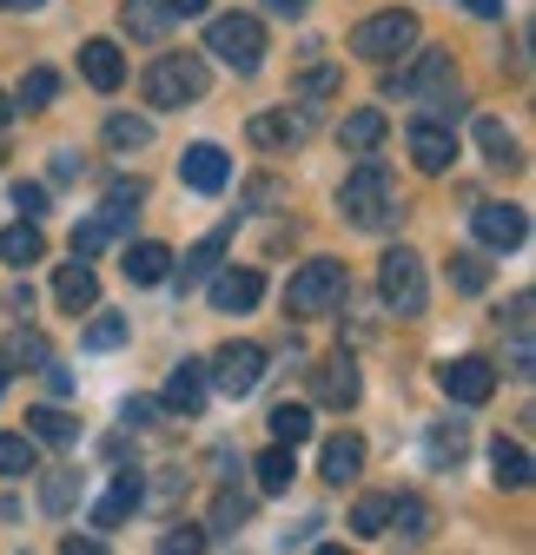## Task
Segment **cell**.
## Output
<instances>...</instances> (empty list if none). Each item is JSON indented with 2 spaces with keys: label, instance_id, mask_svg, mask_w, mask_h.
Instances as JSON below:
<instances>
[{
  "label": "cell",
  "instance_id": "cell-48",
  "mask_svg": "<svg viewBox=\"0 0 536 555\" xmlns=\"http://www.w3.org/2000/svg\"><path fill=\"white\" fill-rule=\"evenodd\" d=\"M186 490V469H159V482H153V490H140V496H153V503H173Z\"/></svg>",
  "mask_w": 536,
  "mask_h": 555
},
{
  "label": "cell",
  "instance_id": "cell-37",
  "mask_svg": "<svg viewBox=\"0 0 536 555\" xmlns=\"http://www.w3.org/2000/svg\"><path fill=\"white\" fill-rule=\"evenodd\" d=\"M477 146L490 153V166H523V153H516V139H510L503 119H477Z\"/></svg>",
  "mask_w": 536,
  "mask_h": 555
},
{
  "label": "cell",
  "instance_id": "cell-8",
  "mask_svg": "<svg viewBox=\"0 0 536 555\" xmlns=\"http://www.w3.org/2000/svg\"><path fill=\"white\" fill-rule=\"evenodd\" d=\"M450 80H457L450 47H424L411 66H397V74H391V93H397V100H431V93H444Z\"/></svg>",
  "mask_w": 536,
  "mask_h": 555
},
{
  "label": "cell",
  "instance_id": "cell-53",
  "mask_svg": "<svg viewBox=\"0 0 536 555\" xmlns=\"http://www.w3.org/2000/svg\"><path fill=\"white\" fill-rule=\"evenodd\" d=\"M47 390H53V397H74V371H60V364H47Z\"/></svg>",
  "mask_w": 536,
  "mask_h": 555
},
{
  "label": "cell",
  "instance_id": "cell-29",
  "mask_svg": "<svg viewBox=\"0 0 536 555\" xmlns=\"http://www.w3.org/2000/svg\"><path fill=\"white\" fill-rule=\"evenodd\" d=\"M252 476H258V490L265 496H285L292 490V476H298V456H292V443H272L258 463H252Z\"/></svg>",
  "mask_w": 536,
  "mask_h": 555
},
{
  "label": "cell",
  "instance_id": "cell-19",
  "mask_svg": "<svg viewBox=\"0 0 536 555\" xmlns=\"http://www.w3.org/2000/svg\"><path fill=\"white\" fill-rule=\"evenodd\" d=\"M53 298H60V311H93L100 305V278H93V264L87 258H74V264H60L53 271Z\"/></svg>",
  "mask_w": 536,
  "mask_h": 555
},
{
  "label": "cell",
  "instance_id": "cell-4",
  "mask_svg": "<svg viewBox=\"0 0 536 555\" xmlns=\"http://www.w3.org/2000/svg\"><path fill=\"white\" fill-rule=\"evenodd\" d=\"M378 292H384V305H391L397 318H424V305H431L424 258H418L411 245H391V251L378 258Z\"/></svg>",
  "mask_w": 536,
  "mask_h": 555
},
{
  "label": "cell",
  "instance_id": "cell-10",
  "mask_svg": "<svg viewBox=\"0 0 536 555\" xmlns=\"http://www.w3.org/2000/svg\"><path fill=\"white\" fill-rule=\"evenodd\" d=\"M471 232H477V245H490V251H516L523 232H529V219H523V205H497V198H484L477 212H471Z\"/></svg>",
  "mask_w": 536,
  "mask_h": 555
},
{
  "label": "cell",
  "instance_id": "cell-45",
  "mask_svg": "<svg viewBox=\"0 0 536 555\" xmlns=\"http://www.w3.org/2000/svg\"><path fill=\"white\" fill-rule=\"evenodd\" d=\"M331 93H339V74H331V66H311L298 80V100H331Z\"/></svg>",
  "mask_w": 536,
  "mask_h": 555
},
{
  "label": "cell",
  "instance_id": "cell-39",
  "mask_svg": "<svg viewBox=\"0 0 536 555\" xmlns=\"http://www.w3.org/2000/svg\"><path fill=\"white\" fill-rule=\"evenodd\" d=\"M450 285H457L463 298H477V292L490 285V264H484L477 251H457V258H450Z\"/></svg>",
  "mask_w": 536,
  "mask_h": 555
},
{
  "label": "cell",
  "instance_id": "cell-41",
  "mask_svg": "<svg viewBox=\"0 0 536 555\" xmlns=\"http://www.w3.org/2000/svg\"><path fill=\"white\" fill-rule=\"evenodd\" d=\"M0 476H34V437L0 430Z\"/></svg>",
  "mask_w": 536,
  "mask_h": 555
},
{
  "label": "cell",
  "instance_id": "cell-20",
  "mask_svg": "<svg viewBox=\"0 0 536 555\" xmlns=\"http://www.w3.org/2000/svg\"><path fill=\"white\" fill-rule=\"evenodd\" d=\"M318 476L324 482H339V490H345V482H358L365 476V443L345 430V437H324V450H318Z\"/></svg>",
  "mask_w": 536,
  "mask_h": 555
},
{
  "label": "cell",
  "instance_id": "cell-38",
  "mask_svg": "<svg viewBox=\"0 0 536 555\" xmlns=\"http://www.w3.org/2000/svg\"><path fill=\"white\" fill-rule=\"evenodd\" d=\"M53 93H60V74H53V66H34V74L21 80V93H14V106L40 113V106H53Z\"/></svg>",
  "mask_w": 536,
  "mask_h": 555
},
{
  "label": "cell",
  "instance_id": "cell-6",
  "mask_svg": "<svg viewBox=\"0 0 536 555\" xmlns=\"http://www.w3.org/2000/svg\"><path fill=\"white\" fill-rule=\"evenodd\" d=\"M411 47H418V14H405V8L371 14V21L352 27V53L371 60V66H384V60H397V53H411Z\"/></svg>",
  "mask_w": 536,
  "mask_h": 555
},
{
  "label": "cell",
  "instance_id": "cell-42",
  "mask_svg": "<svg viewBox=\"0 0 536 555\" xmlns=\"http://www.w3.org/2000/svg\"><path fill=\"white\" fill-rule=\"evenodd\" d=\"M126 337H132L126 318H100V324H87V351H119Z\"/></svg>",
  "mask_w": 536,
  "mask_h": 555
},
{
  "label": "cell",
  "instance_id": "cell-28",
  "mask_svg": "<svg viewBox=\"0 0 536 555\" xmlns=\"http://www.w3.org/2000/svg\"><path fill=\"white\" fill-rule=\"evenodd\" d=\"M47 258V232L34 225V219H21V225H8V232H0V264H40Z\"/></svg>",
  "mask_w": 536,
  "mask_h": 555
},
{
  "label": "cell",
  "instance_id": "cell-51",
  "mask_svg": "<svg viewBox=\"0 0 536 555\" xmlns=\"http://www.w3.org/2000/svg\"><path fill=\"white\" fill-rule=\"evenodd\" d=\"M206 8H213V0H166V14H173V21H199Z\"/></svg>",
  "mask_w": 536,
  "mask_h": 555
},
{
  "label": "cell",
  "instance_id": "cell-3",
  "mask_svg": "<svg viewBox=\"0 0 536 555\" xmlns=\"http://www.w3.org/2000/svg\"><path fill=\"white\" fill-rule=\"evenodd\" d=\"M352 292V278L339 258H311L292 271V285H285V318H324V311H339Z\"/></svg>",
  "mask_w": 536,
  "mask_h": 555
},
{
  "label": "cell",
  "instance_id": "cell-17",
  "mask_svg": "<svg viewBox=\"0 0 536 555\" xmlns=\"http://www.w3.org/2000/svg\"><path fill=\"white\" fill-rule=\"evenodd\" d=\"M311 132V106H279V113H258L252 119V146H298V139Z\"/></svg>",
  "mask_w": 536,
  "mask_h": 555
},
{
  "label": "cell",
  "instance_id": "cell-21",
  "mask_svg": "<svg viewBox=\"0 0 536 555\" xmlns=\"http://www.w3.org/2000/svg\"><path fill=\"white\" fill-rule=\"evenodd\" d=\"M384 535H397V542H431V535H437V509H431L424 496H391Z\"/></svg>",
  "mask_w": 536,
  "mask_h": 555
},
{
  "label": "cell",
  "instance_id": "cell-23",
  "mask_svg": "<svg viewBox=\"0 0 536 555\" xmlns=\"http://www.w3.org/2000/svg\"><path fill=\"white\" fill-rule=\"evenodd\" d=\"M53 364V344L40 331H8L0 337V371H47Z\"/></svg>",
  "mask_w": 536,
  "mask_h": 555
},
{
  "label": "cell",
  "instance_id": "cell-32",
  "mask_svg": "<svg viewBox=\"0 0 536 555\" xmlns=\"http://www.w3.org/2000/svg\"><path fill=\"white\" fill-rule=\"evenodd\" d=\"M106 146H113V153H146V146H153V119L113 113V119H106Z\"/></svg>",
  "mask_w": 536,
  "mask_h": 555
},
{
  "label": "cell",
  "instance_id": "cell-56",
  "mask_svg": "<svg viewBox=\"0 0 536 555\" xmlns=\"http://www.w3.org/2000/svg\"><path fill=\"white\" fill-rule=\"evenodd\" d=\"M47 0H0V14H40Z\"/></svg>",
  "mask_w": 536,
  "mask_h": 555
},
{
  "label": "cell",
  "instance_id": "cell-9",
  "mask_svg": "<svg viewBox=\"0 0 536 555\" xmlns=\"http://www.w3.org/2000/svg\"><path fill=\"white\" fill-rule=\"evenodd\" d=\"M437 384H444L450 403H490L497 397V364L490 358H450V364H437Z\"/></svg>",
  "mask_w": 536,
  "mask_h": 555
},
{
  "label": "cell",
  "instance_id": "cell-33",
  "mask_svg": "<svg viewBox=\"0 0 536 555\" xmlns=\"http://www.w3.org/2000/svg\"><path fill=\"white\" fill-rule=\"evenodd\" d=\"M252 522V496H239V490H226L219 503H213V522H206V542H226V535H239Z\"/></svg>",
  "mask_w": 536,
  "mask_h": 555
},
{
  "label": "cell",
  "instance_id": "cell-57",
  "mask_svg": "<svg viewBox=\"0 0 536 555\" xmlns=\"http://www.w3.org/2000/svg\"><path fill=\"white\" fill-rule=\"evenodd\" d=\"M8 113H14V106H8V93H0V126H8Z\"/></svg>",
  "mask_w": 536,
  "mask_h": 555
},
{
  "label": "cell",
  "instance_id": "cell-36",
  "mask_svg": "<svg viewBox=\"0 0 536 555\" xmlns=\"http://www.w3.org/2000/svg\"><path fill=\"white\" fill-rule=\"evenodd\" d=\"M424 450H431V463H457L463 450H471V424H431V437H424Z\"/></svg>",
  "mask_w": 536,
  "mask_h": 555
},
{
  "label": "cell",
  "instance_id": "cell-12",
  "mask_svg": "<svg viewBox=\"0 0 536 555\" xmlns=\"http://www.w3.org/2000/svg\"><path fill=\"white\" fill-rule=\"evenodd\" d=\"M411 159H418V172H450V159H457V132L444 126V119H411Z\"/></svg>",
  "mask_w": 536,
  "mask_h": 555
},
{
  "label": "cell",
  "instance_id": "cell-5",
  "mask_svg": "<svg viewBox=\"0 0 536 555\" xmlns=\"http://www.w3.org/2000/svg\"><path fill=\"white\" fill-rule=\"evenodd\" d=\"M206 53H219L232 74H258V66H265V21H252V14H219V21L206 27Z\"/></svg>",
  "mask_w": 536,
  "mask_h": 555
},
{
  "label": "cell",
  "instance_id": "cell-15",
  "mask_svg": "<svg viewBox=\"0 0 536 555\" xmlns=\"http://www.w3.org/2000/svg\"><path fill=\"white\" fill-rule=\"evenodd\" d=\"M258 298H265V278H258L252 264H245V271H239V264H219V271H213V305H219L226 318H232V311H252Z\"/></svg>",
  "mask_w": 536,
  "mask_h": 555
},
{
  "label": "cell",
  "instance_id": "cell-58",
  "mask_svg": "<svg viewBox=\"0 0 536 555\" xmlns=\"http://www.w3.org/2000/svg\"><path fill=\"white\" fill-rule=\"evenodd\" d=\"M0 390H8V371H0Z\"/></svg>",
  "mask_w": 536,
  "mask_h": 555
},
{
  "label": "cell",
  "instance_id": "cell-24",
  "mask_svg": "<svg viewBox=\"0 0 536 555\" xmlns=\"http://www.w3.org/2000/svg\"><path fill=\"white\" fill-rule=\"evenodd\" d=\"M80 74H87V87H100V93H119V80H126V60H119V47H113V40H87V47H80Z\"/></svg>",
  "mask_w": 536,
  "mask_h": 555
},
{
  "label": "cell",
  "instance_id": "cell-26",
  "mask_svg": "<svg viewBox=\"0 0 536 555\" xmlns=\"http://www.w3.org/2000/svg\"><path fill=\"white\" fill-rule=\"evenodd\" d=\"M384 132H391V119H384L378 106H358V113H345V126H339V146H345V153H378Z\"/></svg>",
  "mask_w": 536,
  "mask_h": 555
},
{
  "label": "cell",
  "instance_id": "cell-40",
  "mask_svg": "<svg viewBox=\"0 0 536 555\" xmlns=\"http://www.w3.org/2000/svg\"><path fill=\"white\" fill-rule=\"evenodd\" d=\"M384 522H391V496H358V509H352V529H358L365 542H384Z\"/></svg>",
  "mask_w": 536,
  "mask_h": 555
},
{
  "label": "cell",
  "instance_id": "cell-35",
  "mask_svg": "<svg viewBox=\"0 0 536 555\" xmlns=\"http://www.w3.org/2000/svg\"><path fill=\"white\" fill-rule=\"evenodd\" d=\"M265 424H272V443H305L311 437V410L305 403H272V416H265Z\"/></svg>",
  "mask_w": 536,
  "mask_h": 555
},
{
  "label": "cell",
  "instance_id": "cell-11",
  "mask_svg": "<svg viewBox=\"0 0 536 555\" xmlns=\"http://www.w3.org/2000/svg\"><path fill=\"white\" fill-rule=\"evenodd\" d=\"M311 397H318L324 410H352V403L365 397V377H358V364H352V358H324V364L311 371Z\"/></svg>",
  "mask_w": 536,
  "mask_h": 555
},
{
  "label": "cell",
  "instance_id": "cell-43",
  "mask_svg": "<svg viewBox=\"0 0 536 555\" xmlns=\"http://www.w3.org/2000/svg\"><path fill=\"white\" fill-rule=\"evenodd\" d=\"M106 205H119V212H140V205H146V179H113V185H106Z\"/></svg>",
  "mask_w": 536,
  "mask_h": 555
},
{
  "label": "cell",
  "instance_id": "cell-13",
  "mask_svg": "<svg viewBox=\"0 0 536 555\" xmlns=\"http://www.w3.org/2000/svg\"><path fill=\"white\" fill-rule=\"evenodd\" d=\"M226 245H232V225H219V232H206V238H199V245L186 251V264H179V271H166V278H173V285H179V292H192V285H206V278H213V271L226 264Z\"/></svg>",
  "mask_w": 536,
  "mask_h": 555
},
{
  "label": "cell",
  "instance_id": "cell-59",
  "mask_svg": "<svg viewBox=\"0 0 536 555\" xmlns=\"http://www.w3.org/2000/svg\"><path fill=\"white\" fill-rule=\"evenodd\" d=\"M0 153H8V146H0Z\"/></svg>",
  "mask_w": 536,
  "mask_h": 555
},
{
  "label": "cell",
  "instance_id": "cell-22",
  "mask_svg": "<svg viewBox=\"0 0 536 555\" xmlns=\"http://www.w3.org/2000/svg\"><path fill=\"white\" fill-rule=\"evenodd\" d=\"M126 225H132V212H119V205H100L93 219H80V225H74V258H93V251H106V245H113Z\"/></svg>",
  "mask_w": 536,
  "mask_h": 555
},
{
  "label": "cell",
  "instance_id": "cell-47",
  "mask_svg": "<svg viewBox=\"0 0 536 555\" xmlns=\"http://www.w3.org/2000/svg\"><path fill=\"white\" fill-rule=\"evenodd\" d=\"M14 205H21V212H27V219H40V212H47V185H34V179H21V185H14Z\"/></svg>",
  "mask_w": 536,
  "mask_h": 555
},
{
  "label": "cell",
  "instance_id": "cell-18",
  "mask_svg": "<svg viewBox=\"0 0 536 555\" xmlns=\"http://www.w3.org/2000/svg\"><path fill=\"white\" fill-rule=\"evenodd\" d=\"M179 179H186L192 192H226L232 166H226V153L213 146V139H199V146H186V159H179Z\"/></svg>",
  "mask_w": 536,
  "mask_h": 555
},
{
  "label": "cell",
  "instance_id": "cell-55",
  "mask_svg": "<svg viewBox=\"0 0 536 555\" xmlns=\"http://www.w3.org/2000/svg\"><path fill=\"white\" fill-rule=\"evenodd\" d=\"M463 8H471L477 21H497V14H503V0H463Z\"/></svg>",
  "mask_w": 536,
  "mask_h": 555
},
{
  "label": "cell",
  "instance_id": "cell-2",
  "mask_svg": "<svg viewBox=\"0 0 536 555\" xmlns=\"http://www.w3.org/2000/svg\"><path fill=\"white\" fill-rule=\"evenodd\" d=\"M206 87H213V74H206L199 53H159L146 66V106H159V113H179L192 100H206Z\"/></svg>",
  "mask_w": 536,
  "mask_h": 555
},
{
  "label": "cell",
  "instance_id": "cell-16",
  "mask_svg": "<svg viewBox=\"0 0 536 555\" xmlns=\"http://www.w3.org/2000/svg\"><path fill=\"white\" fill-rule=\"evenodd\" d=\"M206 397H213V384H206V364H179L173 377H166V397H159V410H173V416H199L206 410Z\"/></svg>",
  "mask_w": 536,
  "mask_h": 555
},
{
  "label": "cell",
  "instance_id": "cell-34",
  "mask_svg": "<svg viewBox=\"0 0 536 555\" xmlns=\"http://www.w3.org/2000/svg\"><path fill=\"white\" fill-rule=\"evenodd\" d=\"M80 503V469H47V482H40V509L47 516H66Z\"/></svg>",
  "mask_w": 536,
  "mask_h": 555
},
{
  "label": "cell",
  "instance_id": "cell-7",
  "mask_svg": "<svg viewBox=\"0 0 536 555\" xmlns=\"http://www.w3.org/2000/svg\"><path fill=\"white\" fill-rule=\"evenodd\" d=\"M206 384H213V390H226V397H252V390L265 384V351H258L252 337L219 344L213 364H206Z\"/></svg>",
  "mask_w": 536,
  "mask_h": 555
},
{
  "label": "cell",
  "instance_id": "cell-31",
  "mask_svg": "<svg viewBox=\"0 0 536 555\" xmlns=\"http://www.w3.org/2000/svg\"><path fill=\"white\" fill-rule=\"evenodd\" d=\"M27 437L34 443H74L80 437V416H66L60 403H40V410H27Z\"/></svg>",
  "mask_w": 536,
  "mask_h": 555
},
{
  "label": "cell",
  "instance_id": "cell-30",
  "mask_svg": "<svg viewBox=\"0 0 536 555\" xmlns=\"http://www.w3.org/2000/svg\"><path fill=\"white\" fill-rule=\"evenodd\" d=\"M529 476H536V463H529L523 443H497L490 450V482L497 490H529Z\"/></svg>",
  "mask_w": 536,
  "mask_h": 555
},
{
  "label": "cell",
  "instance_id": "cell-27",
  "mask_svg": "<svg viewBox=\"0 0 536 555\" xmlns=\"http://www.w3.org/2000/svg\"><path fill=\"white\" fill-rule=\"evenodd\" d=\"M119 27H126L132 40L159 47V40H166V27H173V14H166V0H126V8H119Z\"/></svg>",
  "mask_w": 536,
  "mask_h": 555
},
{
  "label": "cell",
  "instance_id": "cell-1",
  "mask_svg": "<svg viewBox=\"0 0 536 555\" xmlns=\"http://www.w3.org/2000/svg\"><path fill=\"white\" fill-rule=\"evenodd\" d=\"M339 212L358 225V232H384L391 225V166L384 159H358L352 172H345V185H339Z\"/></svg>",
  "mask_w": 536,
  "mask_h": 555
},
{
  "label": "cell",
  "instance_id": "cell-44",
  "mask_svg": "<svg viewBox=\"0 0 536 555\" xmlns=\"http://www.w3.org/2000/svg\"><path fill=\"white\" fill-rule=\"evenodd\" d=\"M159 548H166V555H192V548H206V529L179 522V529H166V535H159Z\"/></svg>",
  "mask_w": 536,
  "mask_h": 555
},
{
  "label": "cell",
  "instance_id": "cell-49",
  "mask_svg": "<svg viewBox=\"0 0 536 555\" xmlns=\"http://www.w3.org/2000/svg\"><path fill=\"white\" fill-rule=\"evenodd\" d=\"M318 529H324V516H305L298 529H285V535H279V548H305V542H318Z\"/></svg>",
  "mask_w": 536,
  "mask_h": 555
},
{
  "label": "cell",
  "instance_id": "cell-14",
  "mask_svg": "<svg viewBox=\"0 0 536 555\" xmlns=\"http://www.w3.org/2000/svg\"><path fill=\"white\" fill-rule=\"evenodd\" d=\"M140 490H146V476H140V469H113V490H106V496L93 503V529H119V522H126L132 509L146 503Z\"/></svg>",
  "mask_w": 536,
  "mask_h": 555
},
{
  "label": "cell",
  "instance_id": "cell-25",
  "mask_svg": "<svg viewBox=\"0 0 536 555\" xmlns=\"http://www.w3.org/2000/svg\"><path fill=\"white\" fill-rule=\"evenodd\" d=\"M119 271L132 278V285H166V271H173V251H166L159 238H140V245H126Z\"/></svg>",
  "mask_w": 536,
  "mask_h": 555
},
{
  "label": "cell",
  "instance_id": "cell-54",
  "mask_svg": "<svg viewBox=\"0 0 536 555\" xmlns=\"http://www.w3.org/2000/svg\"><path fill=\"white\" fill-rule=\"evenodd\" d=\"M311 8V0H265V14H279V21H298Z\"/></svg>",
  "mask_w": 536,
  "mask_h": 555
},
{
  "label": "cell",
  "instance_id": "cell-46",
  "mask_svg": "<svg viewBox=\"0 0 536 555\" xmlns=\"http://www.w3.org/2000/svg\"><path fill=\"white\" fill-rule=\"evenodd\" d=\"M153 416H159V403H153V397H132V403L119 410V424H126V430H146Z\"/></svg>",
  "mask_w": 536,
  "mask_h": 555
},
{
  "label": "cell",
  "instance_id": "cell-50",
  "mask_svg": "<svg viewBox=\"0 0 536 555\" xmlns=\"http://www.w3.org/2000/svg\"><path fill=\"white\" fill-rule=\"evenodd\" d=\"M66 179H80V153L60 146V153H53V185H66Z\"/></svg>",
  "mask_w": 536,
  "mask_h": 555
},
{
  "label": "cell",
  "instance_id": "cell-52",
  "mask_svg": "<svg viewBox=\"0 0 536 555\" xmlns=\"http://www.w3.org/2000/svg\"><path fill=\"white\" fill-rule=\"evenodd\" d=\"M60 548H66V555H106V542H100V535H66Z\"/></svg>",
  "mask_w": 536,
  "mask_h": 555
}]
</instances>
